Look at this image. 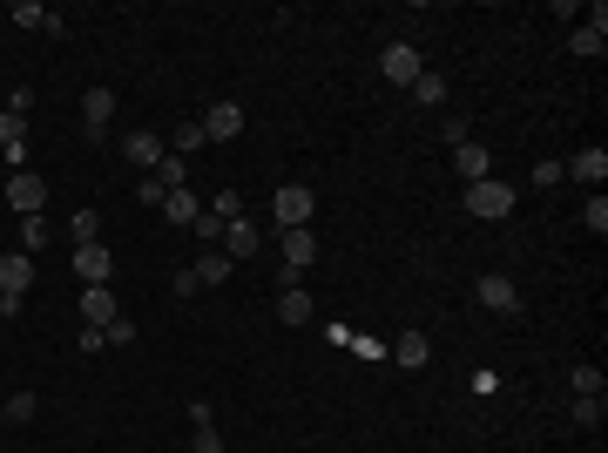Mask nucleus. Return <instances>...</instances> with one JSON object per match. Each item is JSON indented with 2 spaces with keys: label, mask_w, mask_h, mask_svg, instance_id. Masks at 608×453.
Returning a JSON list of instances; mask_svg holds the SVG:
<instances>
[{
  "label": "nucleus",
  "mask_w": 608,
  "mask_h": 453,
  "mask_svg": "<svg viewBox=\"0 0 608 453\" xmlns=\"http://www.w3.org/2000/svg\"><path fill=\"white\" fill-rule=\"evenodd\" d=\"M467 217H480V224H500V217H514V203H521V190L514 183H494V176H480V183H467Z\"/></svg>",
  "instance_id": "f257e3e1"
},
{
  "label": "nucleus",
  "mask_w": 608,
  "mask_h": 453,
  "mask_svg": "<svg viewBox=\"0 0 608 453\" xmlns=\"http://www.w3.org/2000/svg\"><path fill=\"white\" fill-rule=\"evenodd\" d=\"M311 210H318L311 183H284V190H271V217L284 230H304V224H311Z\"/></svg>",
  "instance_id": "f03ea898"
},
{
  "label": "nucleus",
  "mask_w": 608,
  "mask_h": 453,
  "mask_svg": "<svg viewBox=\"0 0 608 453\" xmlns=\"http://www.w3.org/2000/svg\"><path fill=\"white\" fill-rule=\"evenodd\" d=\"M379 75H386V82H399V88H413L419 75H426V61H419L413 41H392L386 55H379Z\"/></svg>",
  "instance_id": "7ed1b4c3"
},
{
  "label": "nucleus",
  "mask_w": 608,
  "mask_h": 453,
  "mask_svg": "<svg viewBox=\"0 0 608 453\" xmlns=\"http://www.w3.org/2000/svg\"><path fill=\"white\" fill-rule=\"evenodd\" d=\"M203 136H210V142H237V136H244V102H210Z\"/></svg>",
  "instance_id": "20e7f679"
},
{
  "label": "nucleus",
  "mask_w": 608,
  "mask_h": 453,
  "mask_svg": "<svg viewBox=\"0 0 608 453\" xmlns=\"http://www.w3.org/2000/svg\"><path fill=\"white\" fill-rule=\"evenodd\" d=\"M7 203L21 210V217H41V203H48V183L34 170H21V176H7Z\"/></svg>",
  "instance_id": "39448f33"
},
{
  "label": "nucleus",
  "mask_w": 608,
  "mask_h": 453,
  "mask_svg": "<svg viewBox=\"0 0 608 453\" xmlns=\"http://www.w3.org/2000/svg\"><path fill=\"white\" fill-rule=\"evenodd\" d=\"M75 278H82V284H109L115 278L109 244H75Z\"/></svg>",
  "instance_id": "423d86ee"
},
{
  "label": "nucleus",
  "mask_w": 608,
  "mask_h": 453,
  "mask_svg": "<svg viewBox=\"0 0 608 453\" xmlns=\"http://www.w3.org/2000/svg\"><path fill=\"white\" fill-rule=\"evenodd\" d=\"M480 305H487V312H500V318H514V312H521V291H514V278L487 271V278H480Z\"/></svg>",
  "instance_id": "0eeeda50"
},
{
  "label": "nucleus",
  "mask_w": 608,
  "mask_h": 453,
  "mask_svg": "<svg viewBox=\"0 0 608 453\" xmlns=\"http://www.w3.org/2000/svg\"><path fill=\"white\" fill-rule=\"evenodd\" d=\"M122 156H129L136 170H156V163H163V136H156V129H129V136H122Z\"/></svg>",
  "instance_id": "6e6552de"
},
{
  "label": "nucleus",
  "mask_w": 608,
  "mask_h": 453,
  "mask_svg": "<svg viewBox=\"0 0 608 453\" xmlns=\"http://www.w3.org/2000/svg\"><path fill=\"white\" fill-rule=\"evenodd\" d=\"M284 264H291V271H311V264H318V230L311 224L284 230Z\"/></svg>",
  "instance_id": "1a4fd4ad"
},
{
  "label": "nucleus",
  "mask_w": 608,
  "mask_h": 453,
  "mask_svg": "<svg viewBox=\"0 0 608 453\" xmlns=\"http://www.w3.org/2000/svg\"><path fill=\"white\" fill-rule=\"evenodd\" d=\"M28 284H34V257L28 251H0V291H14V298H21Z\"/></svg>",
  "instance_id": "9d476101"
},
{
  "label": "nucleus",
  "mask_w": 608,
  "mask_h": 453,
  "mask_svg": "<svg viewBox=\"0 0 608 453\" xmlns=\"http://www.w3.org/2000/svg\"><path fill=\"white\" fill-rule=\"evenodd\" d=\"M109 318H122L115 312V291L109 284H88L82 291V325H102V332H109Z\"/></svg>",
  "instance_id": "9b49d317"
},
{
  "label": "nucleus",
  "mask_w": 608,
  "mask_h": 453,
  "mask_svg": "<svg viewBox=\"0 0 608 453\" xmlns=\"http://www.w3.org/2000/svg\"><path fill=\"white\" fill-rule=\"evenodd\" d=\"M257 244H264V237H257V224H250V217L223 224V257H230V264H237V257H257Z\"/></svg>",
  "instance_id": "f8f14e48"
},
{
  "label": "nucleus",
  "mask_w": 608,
  "mask_h": 453,
  "mask_svg": "<svg viewBox=\"0 0 608 453\" xmlns=\"http://www.w3.org/2000/svg\"><path fill=\"white\" fill-rule=\"evenodd\" d=\"M277 325H311V291L277 284Z\"/></svg>",
  "instance_id": "ddd939ff"
},
{
  "label": "nucleus",
  "mask_w": 608,
  "mask_h": 453,
  "mask_svg": "<svg viewBox=\"0 0 608 453\" xmlns=\"http://www.w3.org/2000/svg\"><path fill=\"white\" fill-rule=\"evenodd\" d=\"M109 115H115V88H88V95H82V122H88V136H102V129H109Z\"/></svg>",
  "instance_id": "4468645a"
},
{
  "label": "nucleus",
  "mask_w": 608,
  "mask_h": 453,
  "mask_svg": "<svg viewBox=\"0 0 608 453\" xmlns=\"http://www.w3.org/2000/svg\"><path fill=\"white\" fill-rule=\"evenodd\" d=\"M392 359H399L406 372H419L426 359H433V339H426V332H399V339H392Z\"/></svg>",
  "instance_id": "2eb2a0df"
},
{
  "label": "nucleus",
  "mask_w": 608,
  "mask_h": 453,
  "mask_svg": "<svg viewBox=\"0 0 608 453\" xmlns=\"http://www.w3.org/2000/svg\"><path fill=\"white\" fill-rule=\"evenodd\" d=\"M568 48H575V55H602L608 48V7H595V21H588V28H575V41H568Z\"/></svg>",
  "instance_id": "dca6fc26"
},
{
  "label": "nucleus",
  "mask_w": 608,
  "mask_h": 453,
  "mask_svg": "<svg viewBox=\"0 0 608 453\" xmlns=\"http://www.w3.org/2000/svg\"><path fill=\"white\" fill-rule=\"evenodd\" d=\"M561 176H575V183H602V176H608V149H575V163H561Z\"/></svg>",
  "instance_id": "f3484780"
},
{
  "label": "nucleus",
  "mask_w": 608,
  "mask_h": 453,
  "mask_svg": "<svg viewBox=\"0 0 608 453\" xmlns=\"http://www.w3.org/2000/svg\"><path fill=\"white\" fill-rule=\"evenodd\" d=\"M453 170L467 176V183H480V176H494V156H487L480 142H460V149H453Z\"/></svg>",
  "instance_id": "a211bd4d"
},
{
  "label": "nucleus",
  "mask_w": 608,
  "mask_h": 453,
  "mask_svg": "<svg viewBox=\"0 0 608 453\" xmlns=\"http://www.w3.org/2000/svg\"><path fill=\"white\" fill-rule=\"evenodd\" d=\"M163 217H169V224H183V230H190L196 217H203V203H196V190H169V197H163Z\"/></svg>",
  "instance_id": "6ab92c4d"
},
{
  "label": "nucleus",
  "mask_w": 608,
  "mask_h": 453,
  "mask_svg": "<svg viewBox=\"0 0 608 453\" xmlns=\"http://www.w3.org/2000/svg\"><path fill=\"white\" fill-rule=\"evenodd\" d=\"M149 176H156L163 190H190V163H183V156H169V149H163V163H156Z\"/></svg>",
  "instance_id": "aec40b11"
},
{
  "label": "nucleus",
  "mask_w": 608,
  "mask_h": 453,
  "mask_svg": "<svg viewBox=\"0 0 608 453\" xmlns=\"http://www.w3.org/2000/svg\"><path fill=\"white\" fill-rule=\"evenodd\" d=\"M203 142H210V136H203V122H183V129L169 136V156H183V163H190V156L203 149Z\"/></svg>",
  "instance_id": "412c9836"
},
{
  "label": "nucleus",
  "mask_w": 608,
  "mask_h": 453,
  "mask_svg": "<svg viewBox=\"0 0 608 453\" xmlns=\"http://www.w3.org/2000/svg\"><path fill=\"white\" fill-rule=\"evenodd\" d=\"M68 237H75V244H102V217H95V210H75V217H68Z\"/></svg>",
  "instance_id": "4be33fe9"
},
{
  "label": "nucleus",
  "mask_w": 608,
  "mask_h": 453,
  "mask_svg": "<svg viewBox=\"0 0 608 453\" xmlns=\"http://www.w3.org/2000/svg\"><path fill=\"white\" fill-rule=\"evenodd\" d=\"M7 21H14V28H48V7H41V0H14Z\"/></svg>",
  "instance_id": "5701e85b"
},
{
  "label": "nucleus",
  "mask_w": 608,
  "mask_h": 453,
  "mask_svg": "<svg viewBox=\"0 0 608 453\" xmlns=\"http://www.w3.org/2000/svg\"><path fill=\"white\" fill-rule=\"evenodd\" d=\"M190 271H196V284H223V278H230V257H223V251H210V257H196Z\"/></svg>",
  "instance_id": "b1692460"
},
{
  "label": "nucleus",
  "mask_w": 608,
  "mask_h": 453,
  "mask_svg": "<svg viewBox=\"0 0 608 453\" xmlns=\"http://www.w3.org/2000/svg\"><path fill=\"white\" fill-rule=\"evenodd\" d=\"M34 406H41L34 393H14L7 406H0V420H7V426H28V420H34Z\"/></svg>",
  "instance_id": "393cba45"
},
{
  "label": "nucleus",
  "mask_w": 608,
  "mask_h": 453,
  "mask_svg": "<svg viewBox=\"0 0 608 453\" xmlns=\"http://www.w3.org/2000/svg\"><path fill=\"white\" fill-rule=\"evenodd\" d=\"M568 379H575V393H581V399H588V393L602 399V393H608V386H602V366H588V359H581V366L568 372Z\"/></svg>",
  "instance_id": "a878e982"
},
{
  "label": "nucleus",
  "mask_w": 608,
  "mask_h": 453,
  "mask_svg": "<svg viewBox=\"0 0 608 453\" xmlns=\"http://www.w3.org/2000/svg\"><path fill=\"white\" fill-rule=\"evenodd\" d=\"M210 217H217V224H237V217H244V197H237V190H217Z\"/></svg>",
  "instance_id": "bb28decb"
},
{
  "label": "nucleus",
  "mask_w": 608,
  "mask_h": 453,
  "mask_svg": "<svg viewBox=\"0 0 608 453\" xmlns=\"http://www.w3.org/2000/svg\"><path fill=\"white\" fill-rule=\"evenodd\" d=\"M413 95L426 102V109H440V102H446V75H419V82H413Z\"/></svg>",
  "instance_id": "cd10ccee"
},
{
  "label": "nucleus",
  "mask_w": 608,
  "mask_h": 453,
  "mask_svg": "<svg viewBox=\"0 0 608 453\" xmlns=\"http://www.w3.org/2000/svg\"><path fill=\"white\" fill-rule=\"evenodd\" d=\"M41 244H48V217H21V251H41Z\"/></svg>",
  "instance_id": "c85d7f7f"
},
{
  "label": "nucleus",
  "mask_w": 608,
  "mask_h": 453,
  "mask_svg": "<svg viewBox=\"0 0 608 453\" xmlns=\"http://www.w3.org/2000/svg\"><path fill=\"white\" fill-rule=\"evenodd\" d=\"M602 420H608V399H595V393L575 399V426H602Z\"/></svg>",
  "instance_id": "c756f323"
},
{
  "label": "nucleus",
  "mask_w": 608,
  "mask_h": 453,
  "mask_svg": "<svg viewBox=\"0 0 608 453\" xmlns=\"http://www.w3.org/2000/svg\"><path fill=\"white\" fill-rule=\"evenodd\" d=\"M581 224L595 230V237H608V197H588V210H581Z\"/></svg>",
  "instance_id": "7c9ffc66"
},
{
  "label": "nucleus",
  "mask_w": 608,
  "mask_h": 453,
  "mask_svg": "<svg viewBox=\"0 0 608 453\" xmlns=\"http://www.w3.org/2000/svg\"><path fill=\"white\" fill-rule=\"evenodd\" d=\"M467 129H473L467 115H446V122H440V136H446V142H453V149H460V142H473V136H467Z\"/></svg>",
  "instance_id": "2f4dec72"
},
{
  "label": "nucleus",
  "mask_w": 608,
  "mask_h": 453,
  "mask_svg": "<svg viewBox=\"0 0 608 453\" xmlns=\"http://www.w3.org/2000/svg\"><path fill=\"white\" fill-rule=\"evenodd\" d=\"M190 453H223V433H217V426H196V440H190Z\"/></svg>",
  "instance_id": "473e14b6"
},
{
  "label": "nucleus",
  "mask_w": 608,
  "mask_h": 453,
  "mask_svg": "<svg viewBox=\"0 0 608 453\" xmlns=\"http://www.w3.org/2000/svg\"><path fill=\"white\" fill-rule=\"evenodd\" d=\"M102 339H109V345H136V325H129V318H109V332H102Z\"/></svg>",
  "instance_id": "72a5a7b5"
}]
</instances>
